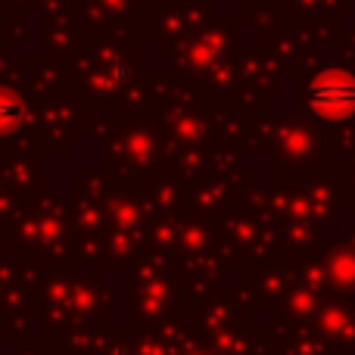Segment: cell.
<instances>
[{"mask_svg":"<svg viewBox=\"0 0 355 355\" xmlns=\"http://www.w3.org/2000/svg\"><path fill=\"white\" fill-rule=\"evenodd\" d=\"M309 110L324 122H343L355 112V75L343 69H321L309 85Z\"/></svg>","mask_w":355,"mask_h":355,"instance_id":"cell-1","label":"cell"},{"mask_svg":"<svg viewBox=\"0 0 355 355\" xmlns=\"http://www.w3.org/2000/svg\"><path fill=\"white\" fill-rule=\"evenodd\" d=\"M25 122V103L19 94L12 91H0V137L12 135L19 125Z\"/></svg>","mask_w":355,"mask_h":355,"instance_id":"cell-2","label":"cell"}]
</instances>
